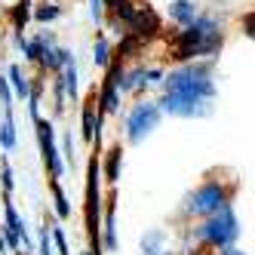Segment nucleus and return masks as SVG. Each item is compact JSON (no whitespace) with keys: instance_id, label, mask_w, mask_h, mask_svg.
Instances as JSON below:
<instances>
[{"instance_id":"f257e3e1","label":"nucleus","mask_w":255,"mask_h":255,"mask_svg":"<svg viewBox=\"0 0 255 255\" xmlns=\"http://www.w3.org/2000/svg\"><path fill=\"white\" fill-rule=\"evenodd\" d=\"M222 43H225V25L215 15H197L191 25L175 31V37L169 40V56L178 65L197 59H215Z\"/></svg>"},{"instance_id":"f03ea898","label":"nucleus","mask_w":255,"mask_h":255,"mask_svg":"<svg viewBox=\"0 0 255 255\" xmlns=\"http://www.w3.org/2000/svg\"><path fill=\"white\" fill-rule=\"evenodd\" d=\"M215 62L212 59H197V62H185L172 71L163 74V93L169 96H188V99H206L215 102L218 86H215Z\"/></svg>"},{"instance_id":"7ed1b4c3","label":"nucleus","mask_w":255,"mask_h":255,"mask_svg":"<svg viewBox=\"0 0 255 255\" xmlns=\"http://www.w3.org/2000/svg\"><path fill=\"white\" fill-rule=\"evenodd\" d=\"M237 181H222V178H206L197 191H191L185 197V206H181V215L185 218H209L218 209L234 206V194H237Z\"/></svg>"},{"instance_id":"20e7f679","label":"nucleus","mask_w":255,"mask_h":255,"mask_svg":"<svg viewBox=\"0 0 255 255\" xmlns=\"http://www.w3.org/2000/svg\"><path fill=\"white\" fill-rule=\"evenodd\" d=\"M191 237L200 246H209V249L234 246L237 237H240V218H237L234 206H225L209 218H200V222L191 228Z\"/></svg>"},{"instance_id":"39448f33","label":"nucleus","mask_w":255,"mask_h":255,"mask_svg":"<svg viewBox=\"0 0 255 255\" xmlns=\"http://www.w3.org/2000/svg\"><path fill=\"white\" fill-rule=\"evenodd\" d=\"M160 108L157 102H148V99H141L129 108V114H126L123 120V129H126V141L129 144H141L144 138H148L157 126H160Z\"/></svg>"},{"instance_id":"423d86ee","label":"nucleus","mask_w":255,"mask_h":255,"mask_svg":"<svg viewBox=\"0 0 255 255\" xmlns=\"http://www.w3.org/2000/svg\"><path fill=\"white\" fill-rule=\"evenodd\" d=\"M34 132H37V144H40V157H43V166L49 172V178H65V163H62V154H59V141H56V126L52 120L40 117L34 120Z\"/></svg>"},{"instance_id":"0eeeda50","label":"nucleus","mask_w":255,"mask_h":255,"mask_svg":"<svg viewBox=\"0 0 255 255\" xmlns=\"http://www.w3.org/2000/svg\"><path fill=\"white\" fill-rule=\"evenodd\" d=\"M157 108H160V114H172V117H209V114L215 111V102L160 93V99H157Z\"/></svg>"},{"instance_id":"6e6552de","label":"nucleus","mask_w":255,"mask_h":255,"mask_svg":"<svg viewBox=\"0 0 255 255\" xmlns=\"http://www.w3.org/2000/svg\"><path fill=\"white\" fill-rule=\"evenodd\" d=\"M117 203H120V191L111 188L108 197L102 200V252H117Z\"/></svg>"},{"instance_id":"1a4fd4ad","label":"nucleus","mask_w":255,"mask_h":255,"mask_svg":"<svg viewBox=\"0 0 255 255\" xmlns=\"http://www.w3.org/2000/svg\"><path fill=\"white\" fill-rule=\"evenodd\" d=\"M99 157V172H102V181H108L111 188H117L120 181V169H123V144L114 141L105 154H96Z\"/></svg>"},{"instance_id":"9d476101","label":"nucleus","mask_w":255,"mask_h":255,"mask_svg":"<svg viewBox=\"0 0 255 255\" xmlns=\"http://www.w3.org/2000/svg\"><path fill=\"white\" fill-rule=\"evenodd\" d=\"M148 83H144V65L135 62V65H126L123 77H120V96H129V93H144Z\"/></svg>"},{"instance_id":"9b49d317","label":"nucleus","mask_w":255,"mask_h":255,"mask_svg":"<svg viewBox=\"0 0 255 255\" xmlns=\"http://www.w3.org/2000/svg\"><path fill=\"white\" fill-rule=\"evenodd\" d=\"M56 80H59V86H62V93H65V99L68 102H80V86H77V59L71 62V65H65L59 74H56Z\"/></svg>"},{"instance_id":"f8f14e48","label":"nucleus","mask_w":255,"mask_h":255,"mask_svg":"<svg viewBox=\"0 0 255 255\" xmlns=\"http://www.w3.org/2000/svg\"><path fill=\"white\" fill-rule=\"evenodd\" d=\"M197 15H200V9H197L194 0H169V19H172L178 28L191 25Z\"/></svg>"},{"instance_id":"ddd939ff","label":"nucleus","mask_w":255,"mask_h":255,"mask_svg":"<svg viewBox=\"0 0 255 255\" xmlns=\"http://www.w3.org/2000/svg\"><path fill=\"white\" fill-rule=\"evenodd\" d=\"M6 83H9V93H12V99H19V102H28V74L22 71V65H9L6 68Z\"/></svg>"},{"instance_id":"4468645a","label":"nucleus","mask_w":255,"mask_h":255,"mask_svg":"<svg viewBox=\"0 0 255 255\" xmlns=\"http://www.w3.org/2000/svg\"><path fill=\"white\" fill-rule=\"evenodd\" d=\"M49 191H52V203H56V222H68L71 218V200H68V194H65V188H62V181L59 178H49Z\"/></svg>"},{"instance_id":"2eb2a0df","label":"nucleus","mask_w":255,"mask_h":255,"mask_svg":"<svg viewBox=\"0 0 255 255\" xmlns=\"http://www.w3.org/2000/svg\"><path fill=\"white\" fill-rule=\"evenodd\" d=\"M163 252H169V243H166V231H148L141 237V255H163Z\"/></svg>"},{"instance_id":"dca6fc26","label":"nucleus","mask_w":255,"mask_h":255,"mask_svg":"<svg viewBox=\"0 0 255 255\" xmlns=\"http://www.w3.org/2000/svg\"><path fill=\"white\" fill-rule=\"evenodd\" d=\"M62 12H65V9H62L59 3H52V0L46 3V0H43V3H37V6L31 9V19H34V22H40V25H49V22L62 19Z\"/></svg>"},{"instance_id":"f3484780","label":"nucleus","mask_w":255,"mask_h":255,"mask_svg":"<svg viewBox=\"0 0 255 255\" xmlns=\"http://www.w3.org/2000/svg\"><path fill=\"white\" fill-rule=\"evenodd\" d=\"M111 49H114L111 40H108V37H105V31H102L99 37H96V43H93V65L105 71V65L111 62Z\"/></svg>"},{"instance_id":"a211bd4d","label":"nucleus","mask_w":255,"mask_h":255,"mask_svg":"<svg viewBox=\"0 0 255 255\" xmlns=\"http://www.w3.org/2000/svg\"><path fill=\"white\" fill-rule=\"evenodd\" d=\"M15 141H19V135H15V117H3V123H0V148L9 154V151H15Z\"/></svg>"},{"instance_id":"6ab92c4d","label":"nucleus","mask_w":255,"mask_h":255,"mask_svg":"<svg viewBox=\"0 0 255 255\" xmlns=\"http://www.w3.org/2000/svg\"><path fill=\"white\" fill-rule=\"evenodd\" d=\"M0 188H3V197H12L15 191V172H12L9 157H0Z\"/></svg>"},{"instance_id":"aec40b11","label":"nucleus","mask_w":255,"mask_h":255,"mask_svg":"<svg viewBox=\"0 0 255 255\" xmlns=\"http://www.w3.org/2000/svg\"><path fill=\"white\" fill-rule=\"evenodd\" d=\"M62 163H65V169L68 166H74V160H77V151H74V135H71V129L62 135Z\"/></svg>"},{"instance_id":"412c9836","label":"nucleus","mask_w":255,"mask_h":255,"mask_svg":"<svg viewBox=\"0 0 255 255\" xmlns=\"http://www.w3.org/2000/svg\"><path fill=\"white\" fill-rule=\"evenodd\" d=\"M37 255H56V249H52V234H49V225L43 222L40 228V240H37V249H34Z\"/></svg>"},{"instance_id":"4be33fe9","label":"nucleus","mask_w":255,"mask_h":255,"mask_svg":"<svg viewBox=\"0 0 255 255\" xmlns=\"http://www.w3.org/2000/svg\"><path fill=\"white\" fill-rule=\"evenodd\" d=\"M163 74H166L163 68H144V83H148V86H160Z\"/></svg>"},{"instance_id":"5701e85b","label":"nucleus","mask_w":255,"mask_h":255,"mask_svg":"<svg viewBox=\"0 0 255 255\" xmlns=\"http://www.w3.org/2000/svg\"><path fill=\"white\" fill-rule=\"evenodd\" d=\"M89 15L96 25H102V0H89Z\"/></svg>"},{"instance_id":"b1692460","label":"nucleus","mask_w":255,"mask_h":255,"mask_svg":"<svg viewBox=\"0 0 255 255\" xmlns=\"http://www.w3.org/2000/svg\"><path fill=\"white\" fill-rule=\"evenodd\" d=\"M218 255H249V252L240 246H225V249H218Z\"/></svg>"},{"instance_id":"393cba45","label":"nucleus","mask_w":255,"mask_h":255,"mask_svg":"<svg viewBox=\"0 0 255 255\" xmlns=\"http://www.w3.org/2000/svg\"><path fill=\"white\" fill-rule=\"evenodd\" d=\"M0 255H9V246H6V240H3V234H0Z\"/></svg>"},{"instance_id":"a878e982","label":"nucleus","mask_w":255,"mask_h":255,"mask_svg":"<svg viewBox=\"0 0 255 255\" xmlns=\"http://www.w3.org/2000/svg\"><path fill=\"white\" fill-rule=\"evenodd\" d=\"M83 255H93V252H83Z\"/></svg>"}]
</instances>
